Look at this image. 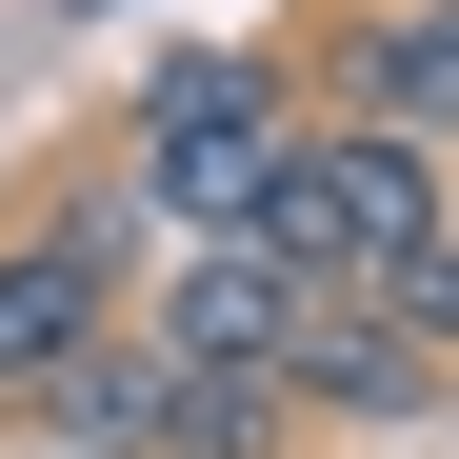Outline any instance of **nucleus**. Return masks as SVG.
<instances>
[{
    "label": "nucleus",
    "mask_w": 459,
    "mask_h": 459,
    "mask_svg": "<svg viewBox=\"0 0 459 459\" xmlns=\"http://www.w3.org/2000/svg\"><path fill=\"white\" fill-rule=\"evenodd\" d=\"M299 120H320L299 40H180L160 81H140L120 180L160 200V240H260V200H280V160H299Z\"/></svg>",
    "instance_id": "1"
},
{
    "label": "nucleus",
    "mask_w": 459,
    "mask_h": 459,
    "mask_svg": "<svg viewBox=\"0 0 459 459\" xmlns=\"http://www.w3.org/2000/svg\"><path fill=\"white\" fill-rule=\"evenodd\" d=\"M439 240H459V160H439V140L299 120V160H280V200H260V260H280V280H359V299H400Z\"/></svg>",
    "instance_id": "2"
},
{
    "label": "nucleus",
    "mask_w": 459,
    "mask_h": 459,
    "mask_svg": "<svg viewBox=\"0 0 459 459\" xmlns=\"http://www.w3.org/2000/svg\"><path fill=\"white\" fill-rule=\"evenodd\" d=\"M299 81H320V120H379V140H439L459 160V0H340V40L299 60Z\"/></svg>",
    "instance_id": "3"
},
{
    "label": "nucleus",
    "mask_w": 459,
    "mask_h": 459,
    "mask_svg": "<svg viewBox=\"0 0 459 459\" xmlns=\"http://www.w3.org/2000/svg\"><path fill=\"white\" fill-rule=\"evenodd\" d=\"M120 320H140V299L60 240V220H40V240H0V420H60V379H81Z\"/></svg>",
    "instance_id": "4"
},
{
    "label": "nucleus",
    "mask_w": 459,
    "mask_h": 459,
    "mask_svg": "<svg viewBox=\"0 0 459 459\" xmlns=\"http://www.w3.org/2000/svg\"><path fill=\"white\" fill-rule=\"evenodd\" d=\"M280 379H299V420H420L459 359L400 320V299H359V280H299V340H280Z\"/></svg>",
    "instance_id": "5"
},
{
    "label": "nucleus",
    "mask_w": 459,
    "mask_h": 459,
    "mask_svg": "<svg viewBox=\"0 0 459 459\" xmlns=\"http://www.w3.org/2000/svg\"><path fill=\"white\" fill-rule=\"evenodd\" d=\"M140 340H160L180 379H240V359H280V340H299V280H280L260 240H180V260H160V299H140Z\"/></svg>",
    "instance_id": "6"
},
{
    "label": "nucleus",
    "mask_w": 459,
    "mask_h": 459,
    "mask_svg": "<svg viewBox=\"0 0 459 459\" xmlns=\"http://www.w3.org/2000/svg\"><path fill=\"white\" fill-rule=\"evenodd\" d=\"M280 420H299L280 359H240V379H160V459H280Z\"/></svg>",
    "instance_id": "7"
},
{
    "label": "nucleus",
    "mask_w": 459,
    "mask_h": 459,
    "mask_svg": "<svg viewBox=\"0 0 459 459\" xmlns=\"http://www.w3.org/2000/svg\"><path fill=\"white\" fill-rule=\"evenodd\" d=\"M60 240H81L100 280H140V240H160V200H140V180H60Z\"/></svg>",
    "instance_id": "8"
},
{
    "label": "nucleus",
    "mask_w": 459,
    "mask_h": 459,
    "mask_svg": "<svg viewBox=\"0 0 459 459\" xmlns=\"http://www.w3.org/2000/svg\"><path fill=\"white\" fill-rule=\"evenodd\" d=\"M400 320H420V340H439V359H459V240H439V260H420V280H400Z\"/></svg>",
    "instance_id": "9"
}]
</instances>
